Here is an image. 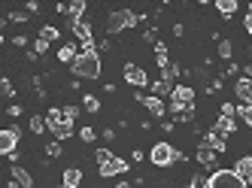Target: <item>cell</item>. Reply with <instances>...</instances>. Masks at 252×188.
<instances>
[{"mask_svg": "<svg viewBox=\"0 0 252 188\" xmlns=\"http://www.w3.org/2000/svg\"><path fill=\"white\" fill-rule=\"evenodd\" d=\"M73 76L76 79H97L100 76V55H97V49H82L79 52V58L73 61Z\"/></svg>", "mask_w": 252, "mask_h": 188, "instance_id": "1", "label": "cell"}, {"mask_svg": "<svg viewBox=\"0 0 252 188\" xmlns=\"http://www.w3.org/2000/svg\"><path fill=\"white\" fill-rule=\"evenodd\" d=\"M94 158H97V173L106 179V176H119V173H125L128 170V161H122V158H116L110 149H97L94 152Z\"/></svg>", "mask_w": 252, "mask_h": 188, "instance_id": "2", "label": "cell"}, {"mask_svg": "<svg viewBox=\"0 0 252 188\" xmlns=\"http://www.w3.org/2000/svg\"><path fill=\"white\" fill-rule=\"evenodd\" d=\"M149 161H152L155 167H170V164H176V161H186V155L179 152V149H173L170 143H155L152 152H149Z\"/></svg>", "mask_w": 252, "mask_h": 188, "instance_id": "3", "label": "cell"}, {"mask_svg": "<svg viewBox=\"0 0 252 188\" xmlns=\"http://www.w3.org/2000/svg\"><path fill=\"white\" fill-rule=\"evenodd\" d=\"M191 106H194V88H189V85H173V94H170V112H173V116L179 119Z\"/></svg>", "mask_w": 252, "mask_h": 188, "instance_id": "4", "label": "cell"}, {"mask_svg": "<svg viewBox=\"0 0 252 188\" xmlns=\"http://www.w3.org/2000/svg\"><path fill=\"white\" fill-rule=\"evenodd\" d=\"M137 22H140L137 12H131V9H116V12H110V18H106V31H110V33H119V31L134 28Z\"/></svg>", "mask_w": 252, "mask_h": 188, "instance_id": "5", "label": "cell"}, {"mask_svg": "<svg viewBox=\"0 0 252 188\" xmlns=\"http://www.w3.org/2000/svg\"><path fill=\"white\" fill-rule=\"evenodd\" d=\"M207 188H249L234 170H216L207 182Z\"/></svg>", "mask_w": 252, "mask_h": 188, "instance_id": "6", "label": "cell"}, {"mask_svg": "<svg viewBox=\"0 0 252 188\" xmlns=\"http://www.w3.org/2000/svg\"><path fill=\"white\" fill-rule=\"evenodd\" d=\"M67 25H70V31L79 36L82 49H94V33H92V28H88V22H70V18H67Z\"/></svg>", "mask_w": 252, "mask_h": 188, "instance_id": "7", "label": "cell"}, {"mask_svg": "<svg viewBox=\"0 0 252 188\" xmlns=\"http://www.w3.org/2000/svg\"><path fill=\"white\" fill-rule=\"evenodd\" d=\"M15 146H19V127L0 130V152H3V155H15Z\"/></svg>", "mask_w": 252, "mask_h": 188, "instance_id": "8", "label": "cell"}, {"mask_svg": "<svg viewBox=\"0 0 252 188\" xmlns=\"http://www.w3.org/2000/svg\"><path fill=\"white\" fill-rule=\"evenodd\" d=\"M137 100H140L143 106H146V109L152 112L155 119H161V116H164V112H167L164 100H161V97H155V94H137Z\"/></svg>", "mask_w": 252, "mask_h": 188, "instance_id": "9", "label": "cell"}, {"mask_svg": "<svg viewBox=\"0 0 252 188\" xmlns=\"http://www.w3.org/2000/svg\"><path fill=\"white\" fill-rule=\"evenodd\" d=\"M125 82L143 88V85L149 82V76H146V70H143V67H137V64H125Z\"/></svg>", "mask_w": 252, "mask_h": 188, "instance_id": "10", "label": "cell"}, {"mask_svg": "<svg viewBox=\"0 0 252 188\" xmlns=\"http://www.w3.org/2000/svg\"><path fill=\"white\" fill-rule=\"evenodd\" d=\"M234 91H237L240 103H252V76H249V73H243V76L237 79V85H234Z\"/></svg>", "mask_w": 252, "mask_h": 188, "instance_id": "11", "label": "cell"}, {"mask_svg": "<svg viewBox=\"0 0 252 188\" xmlns=\"http://www.w3.org/2000/svg\"><path fill=\"white\" fill-rule=\"evenodd\" d=\"M82 185V170L79 167H67L61 176V188H79Z\"/></svg>", "mask_w": 252, "mask_h": 188, "instance_id": "12", "label": "cell"}, {"mask_svg": "<svg viewBox=\"0 0 252 188\" xmlns=\"http://www.w3.org/2000/svg\"><path fill=\"white\" fill-rule=\"evenodd\" d=\"M234 173H237V176L252 188V158H240L237 164H234Z\"/></svg>", "mask_w": 252, "mask_h": 188, "instance_id": "13", "label": "cell"}, {"mask_svg": "<svg viewBox=\"0 0 252 188\" xmlns=\"http://www.w3.org/2000/svg\"><path fill=\"white\" fill-rule=\"evenodd\" d=\"M201 143H204V146H210L213 152H225V149H228V146H225V137H222V134H216V130L204 134V137H201Z\"/></svg>", "mask_w": 252, "mask_h": 188, "instance_id": "14", "label": "cell"}, {"mask_svg": "<svg viewBox=\"0 0 252 188\" xmlns=\"http://www.w3.org/2000/svg\"><path fill=\"white\" fill-rule=\"evenodd\" d=\"M49 130H52V137H55V140L73 137V125H70V122H55V125H49Z\"/></svg>", "mask_w": 252, "mask_h": 188, "instance_id": "15", "label": "cell"}, {"mask_svg": "<svg viewBox=\"0 0 252 188\" xmlns=\"http://www.w3.org/2000/svg\"><path fill=\"white\" fill-rule=\"evenodd\" d=\"M213 158H216V152H213V149L210 146H197V152H194V161L197 164H201V167H213Z\"/></svg>", "mask_w": 252, "mask_h": 188, "instance_id": "16", "label": "cell"}, {"mask_svg": "<svg viewBox=\"0 0 252 188\" xmlns=\"http://www.w3.org/2000/svg\"><path fill=\"white\" fill-rule=\"evenodd\" d=\"M12 179L19 182L22 188H33V176L25 170V167H19V164H12Z\"/></svg>", "mask_w": 252, "mask_h": 188, "instance_id": "17", "label": "cell"}, {"mask_svg": "<svg viewBox=\"0 0 252 188\" xmlns=\"http://www.w3.org/2000/svg\"><path fill=\"white\" fill-rule=\"evenodd\" d=\"M76 58H79V49H76L73 43H67V46L58 49V61H61V64H73Z\"/></svg>", "mask_w": 252, "mask_h": 188, "instance_id": "18", "label": "cell"}, {"mask_svg": "<svg viewBox=\"0 0 252 188\" xmlns=\"http://www.w3.org/2000/svg\"><path fill=\"white\" fill-rule=\"evenodd\" d=\"M234 127H237V122L234 119H225V116H219V122H216V134H222V137H228V134H234Z\"/></svg>", "mask_w": 252, "mask_h": 188, "instance_id": "19", "label": "cell"}, {"mask_svg": "<svg viewBox=\"0 0 252 188\" xmlns=\"http://www.w3.org/2000/svg\"><path fill=\"white\" fill-rule=\"evenodd\" d=\"M155 64L164 70V67H170V55H167V46L164 43H155Z\"/></svg>", "mask_w": 252, "mask_h": 188, "instance_id": "20", "label": "cell"}, {"mask_svg": "<svg viewBox=\"0 0 252 188\" xmlns=\"http://www.w3.org/2000/svg\"><path fill=\"white\" fill-rule=\"evenodd\" d=\"M85 6H88L85 0H73V3H70V12H67V15H70V22H82V12H85Z\"/></svg>", "mask_w": 252, "mask_h": 188, "instance_id": "21", "label": "cell"}, {"mask_svg": "<svg viewBox=\"0 0 252 188\" xmlns=\"http://www.w3.org/2000/svg\"><path fill=\"white\" fill-rule=\"evenodd\" d=\"M152 94H155V97H167V94H173V85L164 82V79H158V82L152 85Z\"/></svg>", "mask_w": 252, "mask_h": 188, "instance_id": "22", "label": "cell"}, {"mask_svg": "<svg viewBox=\"0 0 252 188\" xmlns=\"http://www.w3.org/2000/svg\"><path fill=\"white\" fill-rule=\"evenodd\" d=\"M216 9H219L222 15H234V12H237V0H219Z\"/></svg>", "mask_w": 252, "mask_h": 188, "instance_id": "23", "label": "cell"}, {"mask_svg": "<svg viewBox=\"0 0 252 188\" xmlns=\"http://www.w3.org/2000/svg\"><path fill=\"white\" fill-rule=\"evenodd\" d=\"M58 36H61V33H58V28H52V25H46V28L40 31V40H46V43H55Z\"/></svg>", "mask_w": 252, "mask_h": 188, "instance_id": "24", "label": "cell"}, {"mask_svg": "<svg viewBox=\"0 0 252 188\" xmlns=\"http://www.w3.org/2000/svg\"><path fill=\"white\" fill-rule=\"evenodd\" d=\"M237 116L243 119V125L252 127V103H240V106H237Z\"/></svg>", "mask_w": 252, "mask_h": 188, "instance_id": "25", "label": "cell"}, {"mask_svg": "<svg viewBox=\"0 0 252 188\" xmlns=\"http://www.w3.org/2000/svg\"><path fill=\"white\" fill-rule=\"evenodd\" d=\"M179 73H183V70H179L176 64H170V67H164V70H161V79H164V82H170V85H173V79L179 76Z\"/></svg>", "mask_w": 252, "mask_h": 188, "instance_id": "26", "label": "cell"}, {"mask_svg": "<svg viewBox=\"0 0 252 188\" xmlns=\"http://www.w3.org/2000/svg\"><path fill=\"white\" fill-rule=\"evenodd\" d=\"M82 106H85V112H97V109H100V100L94 97V94H85V97H82Z\"/></svg>", "mask_w": 252, "mask_h": 188, "instance_id": "27", "label": "cell"}, {"mask_svg": "<svg viewBox=\"0 0 252 188\" xmlns=\"http://www.w3.org/2000/svg\"><path fill=\"white\" fill-rule=\"evenodd\" d=\"M31 130L33 134H43L46 130V116H31Z\"/></svg>", "mask_w": 252, "mask_h": 188, "instance_id": "28", "label": "cell"}, {"mask_svg": "<svg viewBox=\"0 0 252 188\" xmlns=\"http://www.w3.org/2000/svg\"><path fill=\"white\" fill-rule=\"evenodd\" d=\"M46 155H49V158H58V155H61V143H58V140H49V143H46Z\"/></svg>", "mask_w": 252, "mask_h": 188, "instance_id": "29", "label": "cell"}, {"mask_svg": "<svg viewBox=\"0 0 252 188\" xmlns=\"http://www.w3.org/2000/svg\"><path fill=\"white\" fill-rule=\"evenodd\" d=\"M231 52H234V49H231V40H219V58L228 61V58H231Z\"/></svg>", "mask_w": 252, "mask_h": 188, "instance_id": "30", "label": "cell"}, {"mask_svg": "<svg viewBox=\"0 0 252 188\" xmlns=\"http://www.w3.org/2000/svg\"><path fill=\"white\" fill-rule=\"evenodd\" d=\"M207 182H210V176H191V182H189V188H207Z\"/></svg>", "mask_w": 252, "mask_h": 188, "instance_id": "31", "label": "cell"}, {"mask_svg": "<svg viewBox=\"0 0 252 188\" xmlns=\"http://www.w3.org/2000/svg\"><path fill=\"white\" fill-rule=\"evenodd\" d=\"M79 137H82V143H92L97 134H94V127H82V130H79Z\"/></svg>", "mask_w": 252, "mask_h": 188, "instance_id": "32", "label": "cell"}, {"mask_svg": "<svg viewBox=\"0 0 252 188\" xmlns=\"http://www.w3.org/2000/svg\"><path fill=\"white\" fill-rule=\"evenodd\" d=\"M222 116L225 119H234V116H237V106H234V103H222Z\"/></svg>", "mask_w": 252, "mask_h": 188, "instance_id": "33", "label": "cell"}, {"mask_svg": "<svg viewBox=\"0 0 252 188\" xmlns=\"http://www.w3.org/2000/svg\"><path fill=\"white\" fill-rule=\"evenodd\" d=\"M76 116H79V109H76V106H64V119H67L70 125H73V119H76Z\"/></svg>", "mask_w": 252, "mask_h": 188, "instance_id": "34", "label": "cell"}, {"mask_svg": "<svg viewBox=\"0 0 252 188\" xmlns=\"http://www.w3.org/2000/svg\"><path fill=\"white\" fill-rule=\"evenodd\" d=\"M0 91H3L6 97H12V94H15V91H12V82H9V79H0Z\"/></svg>", "mask_w": 252, "mask_h": 188, "instance_id": "35", "label": "cell"}, {"mask_svg": "<svg viewBox=\"0 0 252 188\" xmlns=\"http://www.w3.org/2000/svg\"><path fill=\"white\" fill-rule=\"evenodd\" d=\"M33 52H37V55L49 52V43H46V40H40V36H37V43H33Z\"/></svg>", "mask_w": 252, "mask_h": 188, "instance_id": "36", "label": "cell"}, {"mask_svg": "<svg viewBox=\"0 0 252 188\" xmlns=\"http://www.w3.org/2000/svg\"><path fill=\"white\" fill-rule=\"evenodd\" d=\"M6 116H9V119H19V116H22V106H19V103H12Z\"/></svg>", "mask_w": 252, "mask_h": 188, "instance_id": "37", "label": "cell"}, {"mask_svg": "<svg viewBox=\"0 0 252 188\" xmlns=\"http://www.w3.org/2000/svg\"><path fill=\"white\" fill-rule=\"evenodd\" d=\"M191 119H194V106H191V109H186L183 116H179V122H191Z\"/></svg>", "mask_w": 252, "mask_h": 188, "instance_id": "38", "label": "cell"}, {"mask_svg": "<svg viewBox=\"0 0 252 188\" xmlns=\"http://www.w3.org/2000/svg\"><path fill=\"white\" fill-rule=\"evenodd\" d=\"M9 22H28V18H25V12H12V15H9Z\"/></svg>", "mask_w": 252, "mask_h": 188, "instance_id": "39", "label": "cell"}, {"mask_svg": "<svg viewBox=\"0 0 252 188\" xmlns=\"http://www.w3.org/2000/svg\"><path fill=\"white\" fill-rule=\"evenodd\" d=\"M243 28H246V33L252 36V15H246V18H243Z\"/></svg>", "mask_w": 252, "mask_h": 188, "instance_id": "40", "label": "cell"}, {"mask_svg": "<svg viewBox=\"0 0 252 188\" xmlns=\"http://www.w3.org/2000/svg\"><path fill=\"white\" fill-rule=\"evenodd\" d=\"M12 46H22V49H25V46H28V36H15Z\"/></svg>", "mask_w": 252, "mask_h": 188, "instance_id": "41", "label": "cell"}, {"mask_svg": "<svg viewBox=\"0 0 252 188\" xmlns=\"http://www.w3.org/2000/svg\"><path fill=\"white\" fill-rule=\"evenodd\" d=\"M116 188H134V185H131V182H119Z\"/></svg>", "mask_w": 252, "mask_h": 188, "instance_id": "42", "label": "cell"}, {"mask_svg": "<svg viewBox=\"0 0 252 188\" xmlns=\"http://www.w3.org/2000/svg\"><path fill=\"white\" fill-rule=\"evenodd\" d=\"M246 15H252V3H249V12H246Z\"/></svg>", "mask_w": 252, "mask_h": 188, "instance_id": "43", "label": "cell"}, {"mask_svg": "<svg viewBox=\"0 0 252 188\" xmlns=\"http://www.w3.org/2000/svg\"><path fill=\"white\" fill-rule=\"evenodd\" d=\"M249 158H252V155H249Z\"/></svg>", "mask_w": 252, "mask_h": 188, "instance_id": "44", "label": "cell"}]
</instances>
